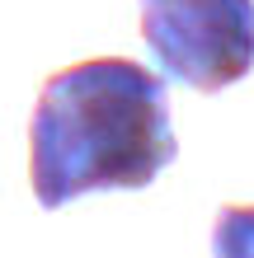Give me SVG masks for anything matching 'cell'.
I'll use <instances>...</instances> for the list:
<instances>
[{"label":"cell","mask_w":254,"mask_h":258,"mask_svg":"<svg viewBox=\"0 0 254 258\" xmlns=\"http://www.w3.org/2000/svg\"><path fill=\"white\" fill-rule=\"evenodd\" d=\"M165 75L132 56H89L42 80L28 117V183L42 211L85 192H137L174 164Z\"/></svg>","instance_id":"6da1fadb"},{"label":"cell","mask_w":254,"mask_h":258,"mask_svg":"<svg viewBox=\"0 0 254 258\" xmlns=\"http://www.w3.org/2000/svg\"><path fill=\"white\" fill-rule=\"evenodd\" d=\"M141 42L198 94H217L254 71V0H141Z\"/></svg>","instance_id":"7a4b0ae2"},{"label":"cell","mask_w":254,"mask_h":258,"mask_svg":"<svg viewBox=\"0 0 254 258\" xmlns=\"http://www.w3.org/2000/svg\"><path fill=\"white\" fill-rule=\"evenodd\" d=\"M212 258H254V202H226V207H217Z\"/></svg>","instance_id":"3957f363"}]
</instances>
